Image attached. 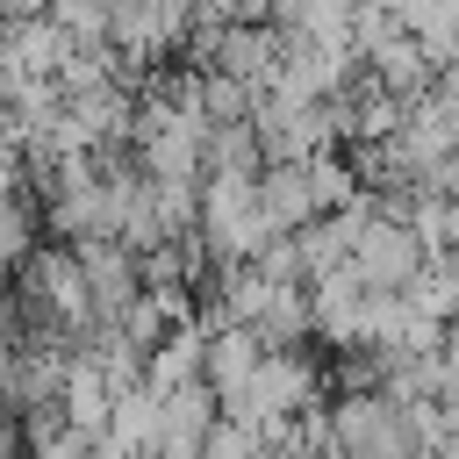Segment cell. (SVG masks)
<instances>
[{
  "label": "cell",
  "instance_id": "cell-1",
  "mask_svg": "<svg viewBox=\"0 0 459 459\" xmlns=\"http://www.w3.org/2000/svg\"><path fill=\"white\" fill-rule=\"evenodd\" d=\"M7 287L22 294L36 337H86V330L100 323V316H93L86 265H79V244H65V237H43V244L7 273Z\"/></svg>",
  "mask_w": 459,
  "mask_h": 459
},
{
  "label": "cell",
  "instance_id": "cell-2",
  "mask_svg": "<svg viewBox=\"0 0 459 459\" xmlns=\"http://www.w3.org/2000/svg\"><path fill=\"white\" fill-rule=\"evenodd\" d=\"M330 416H337V452H359V459H402V452H423L416 445V416L394 387H337L330 394Z\"/></svg>",
  "mask_w": 459,
  "mask_h": 459
},
{
  "label": "cell",
  "instance_id": "cell-3",
  "mask_svg": "<svg viewBox=\"0 0 459 459\" xmlns=\"http://www.w3.org/2000/svg\"><path fill=\"white\" fill-rule=\"evenodd\" d=\"M351 265L366 273V287H409L416 265H423V237L409 215H373L351 244Z\"/></svg>",
  "mask_w": 459,
  "mask_h": 459
},
{
  "label": "cell",
  "instance_id": "cell-4",
  "mask_svg": "<svg viewBox=\"0 0 459 459\" xmlns=\"http://www.w3.org/2000/svg\"><path fill=\"white\" fill-rule=\"evenodd\" d=\"M79 265H86V287H93V316L100 323H115L143 294V251L122 244V237H79Z\"/></svg>",
  "mask_w": 459,
  "mask_h": 459
},
{
  "label": "cell",
  "instance_id": "cell-5",
  "mask_svg": "<svg viewBox=\"0 0 459 459\" xmlns=\"http://www.w3.org/2000/svg\"><path fill=\"white\" fill-rule=\"evenodd\" d=\"M308 294H316V337L330 344V351H344V344H359L366 337V273L344 258V265H330V273H316L308 280Z\"/></svg>",
  "mask_w": 459,
  "mask_h": 459
},
{
  "label": "cell",
  "instance_id": "cell-6",
  "mask_svg": "<svg viewBox=\"0 0 459 459\" xmlns=\"http://www.w3.org/2000/svg\"><path fill=\"white\" fill-rule=\"evenodd\" d=\"M215 416H222V394H215L208 373L186 380V387H172V394H165V416H158V452H165V459H201Z\"/></svg>",
  "mask_w": 459,
  "mask_h": 459
},
{
  "label": "cell",
  "instance_id": "cell-7",
  "mask_svg": "<svg viewBox=\"0 0 459 459\" xmlns=\"http://www.w3.org/2000/svg\"><path fill=\"white\" fill-rule=\"evenodd\" d=\"M258 201H265V215H273L280 230H301V222L323 215V201H316V186H308V158H273V165L258 172Z\"/></svg>",
  "mask_w": 459,
  "mask_h": 459
},
{
  "label": "cell",
  "instance_id": "cell-8",
  "mask_svg": "<svg viewBox=\"0 0 459 459\" xmlns=\"http://www.w3.org/2000/svg\"><path fill=\"white\" fill-rule=\"evenodd\" d=\"M258 359H265V337H258L251 323H222V330H208V380H215L222 402L251 387Z\"/></svg>",
  "mask_w": 459,
  "mask_h": 459
},
{
  "label": "cell",
  "instance_id": "cell-9",
  "mask_svg": "<svg viewBox=\"0 0 459 459\" xmlns=\"http://www.w3.org/2000/svg\"><path fill=\"white\" fill-rule=\"evenodd\" d=\"M201 373H208V330H201V323H179L165 344H151L143 380H151L158 394H172V387H186V380H201Z\"/></svg>",
  "mask_w": 459,
  "mask_h": 459
},
{
  "label": "cell",
  "instance_id": "cell-10",
  "mask_svg": "<svg viewBox=\"0 0 459 459\" xmlns=\"http://www.w3.org/2000/svg\"><path fill=\"white\" fill-rule=\"evenodd\" d=\"M115 394H122V387L100 373V359H93V351H79V359H72V380H65V409H72V423L100 437V430H108V416H115Z\"/></svg>",
  "mask_w": 459,
  "mask_h": 459
},
{
  "label": "cell",
  "instance_id": "cell-11",
  "mask_svg": "<svg viewBox=\"0 0 459 459\" xmlns=\"http://www.w3.org/2000/svg\"><path fill=\"white\" fill-rule=\"evenodd\" d=\"M208 172H265V143L258 122H208Z\"/></svg>",
  "mask_w": 459,
  "mask_h": 459
},
{
  "label": "cell",
  "instance_id": "cell-12",
  "mask_svg": "<svg viewBox=\"0 0 459 459\" xmlns=\"http://www.w3.org/2000/svg\"><path fill=\"white\" fill-rule=\"evenodd\" d=\"M244 452H273L265 445V423H251V416H215V430H208V452L201 459H244Z\"/></svg>",
  "mask_w": 459,
  "mask_h": 459
},
{
  "label": "cell",
  "instance_id": "cell-13",
  "mask_svg": "<svg viewBox=\"0 0 459 459\" xmlns=\"http://www.w3.org/2000/svg\"><path fill=\"white\" fill-rule=\"evenodd\" d=\"M14 445H22V402L0 387V452H14Z\"/></svg>",
  "mask_w": 459,
  "mask_h": 459
},
{
  "label": "cell",
  "instance_id": "cell-14",
  "mask_svg": "<svg viewBox=\"0 0 459 459\" xmlns=\"http://www.w3.org/2000/svg\"><path fill=\"white\" fill-rule=\"evenodd\" d=\"M452 251H459V222H452Z\"/></svg>",
  "mask_w": 459,
  "mask_h": 459
}]
</instances>
